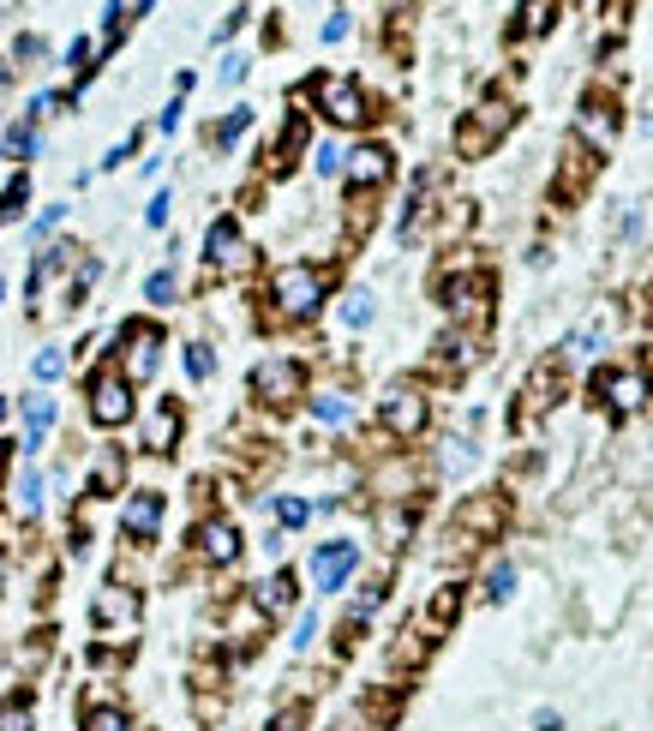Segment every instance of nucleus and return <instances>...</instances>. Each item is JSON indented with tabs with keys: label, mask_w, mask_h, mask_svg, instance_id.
<instances>
[{
	"label": "nucleus",
	"mask_w": 653,
	"mask_h": 731,
	"mask_svg": "<svg viewBox=\"0 0 653 731\" xmlns=\"http://www.w3.org/2000/svg\"><path fill=\"white\" fill-rule=\"evenodd\" d=\"M270 300H276V312L282 318H312L318 306H324V270H312V264H282L276 276H270Z\"/></svg>",
	"instance_id": "f257e3e1"
},
{
	"label": "nucleus",
	"mask_w": 653,
	"mask_h": 731,
	"mask_svg": "<svg viewBox=\"0 0 653 731\" xmlns=\"http://www.w3.org/2000/svg\"><path fill=\"white\" fill-rule=\"evenodd\" d=\"M312 96H318V108H324L330 126H360V120L372 114L366 96H360V84H354V78H336V72L312 78Z\"/></svg>",
	"instance_id": "f03ea898"
},
{
	"label": "nucleus",
	"mask_w": 653,
	"mask_h": 731,
	"mask_svg": "<svg viewBox=\"0 0 653 731\" xmlns=\"http://www.w3.org/2000/svg\"><path fill=\"white\" fill-rule=\"evenodd\" d=\"M90 420L96 426H126L132 420V378L126 372H96L90 378Z\"/></svg>",
	"instance_id": "7ed1b4c3"
},
{
	"label": "nucleus",
	"mask_w": 653,
	"mask_h": 731,
	"mask_svg": "<svg viewBox=\"0 0 653 731\" xmlns=\"http://www.w3.org/2000/svg\"><path fill=\"white\" fill-rule=\"evenodd\" d=\"M510 120H516V108H510V102H486L474 120H462V126H456V150H462V156H486Z\"/></svg>",
	"instance_id": "20e7f679"
},
{
	"label": "nucleus",
	"mask_w": 653,
	"mask_h": 731,
	"mask_svg": "<svg viewBox=\"0 0 653 731\" xmlns=\"http://www.w3.org/2000/svg\"><path fill=\"white\" fill-rule=\"evenodd\" d=\"M354 570H360V546H354V540H324V546L312 552V588H318V594H336Z\"/></svg>",
	"instance_id": "39448f33"
},
{
	"label": "nucleus",
	"mask_w": 653,
	"mask_h": 731,
	"mask_svg": "<svg viewBox=\"0 0 653 731\" xmlns=\"http://www.w3.org/2000/svg\"><path fill=\"white\" fill-rule=\"evenodd\" d=\"M300 384H306V372H300V360H258L252 366V390H258V402H294L300 396Z\"/></svg>",
	"instance_id": "423d86ee"
},
{
	"label": "nucleus",
	"mask_w": 653,
	"mask_h": 731,
	"mask_svg": "<svg viewBox=\"0 0 653 731\" xmlns=\"http://www.w3.org/2000/svg\"><path fill=\"white\" fill-rule=\"evenodd\" d=\"M378 420H384L396 438H414V432H426V396H420V390H408V384H396V390H384Z\"/></svg>",
	"instance_id": "0eeeda50"
},
{
	"label": "nucleus",
	"mask_w": 653,
	"mask_h": 731,
	"mask_svg": "<svg viewBox=\"0 0 653 731\" xmlns=\"http://www.w3.org/2000/svg\"><path fill=\"white\" fill-rule=\"evenodd\" d=\"M120 534L126 540H156L162 534V492H132L120 510Z\"/></svg>",
	"instance_id": "6e6552de"
},
{
	"label": "nucleus",
	"mask_w": 653,
	"mask_h": 731,
	"mask_svg": "<svg viewBox=\"0 0 653 731\" xmlns=\"http://www.w3.org/2000/svg\"><path fill=\"white\" fill-rule=\"evenodd\" d=\"M204 258L222 264V270H240V264H246V240H240V222H234V216H216V222H210Z\"/></svg>",
	"instance_id": "1a4fd4ad"
},
{
	"label": "nucleus",
	"mask_w": 653,
	"mask_h": 731,
	"mask_svg": "<svg viewBox=\"0 0 653 731\" xmlns=\"http://www.w3.org/2000/svg\"><path fill=\"white\" fill-rule=\"evenodd\" d=\"M162 366V330L126 324V378H150Z\"/></svg>",
	"instance_id": "9d476101"
},
{
	"label": "nucleus",
	"mask_w": 653,
	"mask_h": 731,
	"mask_svg": "<svg viewBox=\"0 0 653 731\" xmlns=\"http://www.w3.org/2000/svg\"><path fill=\"white\" fill-rule=\"evenodd\" d=\"M594 396H606V408L624 420V414H636V402L648 396V384H642V372H606V378H594Z\"/></svg>",
	"instance_id": "9b49d317"
},
{
	"label": "nucleus",
	"mask_w": 653,
	"mask_h": 731,
	"mask_svg": "<svg viewBox=\"0 0 653 731\" xmlns=\"http://www.w3.org/2000/svg\"><path fill=\"white\" fill-rule=\"evenodd\" d=\"M342 168H348V180H354V186H384L396 162H390V150H384V144H360V150H348V156H342Z\"/></svg>",
	"instance_id": "f8f14e48"
},
{
	"label": "nucleus",
	"mask_w": 653,
	"mask_h": 731,
	"mask_svg": "<svg viewBox=\"0 0 653 731\" xmlns=\"http://www.w3.org/2000/svg\"><path fill=\"white\" fill-rule=\"evenodd\" d=\"M198 552H204L210 564H234V558H240V528L222 522V516H210V522L198 528Z\"/></svg>",
	"instance_id": "ddd939ff"
},
{
	"label": "nucleus",
	"mask_w": 653,
	"mask_h": 731,
	"mask_svg": "<svg viewBox=\"0 0 653 731\" xmlns=\"http://www.w3.org/2000/svg\"><path fill=\"white\" fill-rule=\"evenodd\" d=\"M174 444H180V408H174V402H156V408H150V420H144V450L168 456Z\"/></svg>",
	"instance_id": "4468645a"
},
{
	"label": "nucleus",
	"mask_w": 653,
	"mask_h": 731,
	"mask_svg": "<svg viewBox=\"0 0 653 731\" xmlns=\"http://www.w3.org/2000/svg\"><path fill=\"white\" fill-rule=\"evenodd\" d=\"M90 618H96V624H132V618H138V594H132V588H102L96 606H90Z\"/></svg>",
	"instance_id": "2eb2a0df"
},
{
	"label": "nucleus",
	"mask_w": 653,
	"mask_h": 731,
	"mask_svg": "<svg viewBox=\"0 0 653 731\" xmlns=\"http://www.w3.org/2000/svg\"><path fill=\"white\" fill-rule=\"evenodd\" d=\"M558 24V0H522V18L510 24V36L522 42V36H540V30H552Z\"/></svg>",
	"instance_id": "dca6fc26"
},
{
	"label": "nucleus",
	"mask_w": 653,
	"mask_h": 731,
	"mask_svg": "<svg viewBox=\"0 0 653 731\" xmlns=\"http://www.w3.org/2000/svg\"><path fill=\"white\" fill-rule=\"evenodd\" d=\"M48 426H54V396H30L24 402V450H36L48 438Z\"/></svg>",
	"instance_id": "f3484780"
},
{
	"label": "nucleus",
	"mask_w": 653,
	"mask_h": 731,
	"mask_svg": "<svg viewBox=\"0 0 653 731\" xmlns=\"http://www.w3.org/2000/svg\"><path fill=\"white\" fill-rule=\"evenodd\" d=\"M252 600H258V612H264V618H270V612H288V606H294V576H288V570H276L270 582H258V594H252Z\"/></svg>",
	"instance_id": "a211bd4d"
},
{
	"label": "nucleus",
	"mask_w": 653,
	"mask_h": 731,
	"mask_svg": "<svg viewBox=\"0 0 653 731\" xmlns=\"http://www.w3.org/2000/svg\"><path fill=\"white\" fill-rule=\"evenodd\" d=\"M372 318H378V300H372V288H354V294L342 300V324H348V330H366Z\"/></svg>",
	"instance_id": "6ab92c4d"
},
{
	"label": "nucleus",
	"mask_w": 653,
	"mask_h": 731,
	"mask_svg": "<svg viewBox=\"0 0 653 731\" xmlns=\"http://www.w3.org/2000/svg\"><path fill=\"white\" fill-rule=\"evenodd\" d=\"M120 474H126V456H120V450H102V462H96V474H90V492L108 498V492L120 486Z\"/></svg>",
	"instance_id": "aec40b11"
},
{
	"label": "nucleus",
	"mask_w": 653,
	"mask_h": 731,
	"mask_svg": "<svg viewBox=\"0 0 653 731\" xmlns=\"http://www.w3.org/2000/svg\"><path fill=\"white\" fill-rule=\"evenodd\" d=\"M612 126H618L612 102H606V96H588V102H582V132H600V138H612Z\"/></svg>",
	"instance_id": "412c9836"
},
{
	"label": "nucleus",
	"mask_w": 653,
	"mask_h": 731,
	"mask_svg": "<svg viewBox=\"0 0 653 731\" xmlns=\"http://www.w3.org/2000/svg\"><path fill=\"white\" fill-rule=\"evenodd\" d=\"M312 420H324V426H348V420H354V402L336 396V390H330V396H312Z\"/></svg>",
	"instance_id": "4be33fe9"
},
{
	"label": "nucleus",
	"mask_w": 653,
	"mask_h": 731,
	"mask_svg": "<svg viewBox=\"0 0 653 731\" xmlns=\"http://www.w3.org/2000/svg\"><path fill=\"white\" fill-rule=\"evenodd\" d=\"M0 731H36V708H30V696L0 702Z\"/></svg>",
	"instance_id": "5701e85b"
},
{
	"label": "nucleus",
	"mask_w": 653,
	"mask_h": 731,
	"mask_svg": "<svg viewBox=\"0 0 653 731\" xmlns=\"http://www.w3.org/2000/svg\"><path fill=\"white\" fill-rule=\"evenodd\" d=\"M564 348H570L576 360H588V354H600V348H606V324H600V318H594V324H582V330H576V336H570Z\"/></svg>",
	"instance_id": "b1692460"
},
{
	"label": "nucleus",
	"mask_w": 653,
	"mask_h": 731,
	"mask_svg": "<svg viewBox=\"0 0 653 731\" xmlns=\"http://www.w3.org/2000/svg\"><path fill=\"white\" fill-rule=\"evenodd\" d=\"M12 498H18V510H24V516H36V510H42V474H36V468H24Z\"/></svg>",
	"instance_id": "393cba45"
},
{
	"label": "nucleus",
	"mask_w": 653,
	"mask_h": 731,
	"mask_svg": "<svg viewBox=\"0 0 653 731\" xmlns=\"http://www.w3.org/2000/svg\"><path fill=\"white\" fill-rule=\"evenodd\" d=\"M174 294H180V282H174V270H156V276L144 282V300H150V306H174Z\"/></svg>",
	"instance_id": "a878e982"
},
{
	"label": "nucleus",
	"mask_w": 653,
	"mask_h": 731,
	"mask_svg": "<svg viewBox=\"0 0 653 731\" xmlns=\"http://www.w3.org/2000/svg\"><path fill=\"white\" fill-rule=\"evenodd\" d=\"M510 594H516V570H510V564H498V570L486 576V600H492V606H504Z\"/></svg>",
	"instance_id": "bb28decb"
},
{
	"label": "nucleus",
	"mask_w": 653,
	"mask_h": 731,
	"mask_svg": "<svg viewBox=\"0 0 653 731\" xmlns=\"http://www.w3.org/2000/svg\"><path fill=\"white\" fill-rule=\"evenodd\" d=\"M246 126H252V108H234V114H228V120H222V126H216V132H210V138H216V144H222V150H228V144H234V138H240V132H246Z\"/></svg>",
	"instance_id": "cd10ccee"
},
{
	"label": "nucleus",
	"mask_w": 653,
	"mask_h": 731,
	"mask_svg": "<svg viewBox=\"0 0 653 731\" xmlns=\"http://www.w3.org/2000/svg\"><path fill=\"white\" fill-rule=\"evenodd\" d=\"M186 372H192V378H198V384H204V378H210V372H216V354H210V348H204V342H186Z\"/></svg>",
	"instance_id": "c85d7f7f"
},
{
	"label": "nucleus",
	"mask_w": 653,
	"mask_h": 731,
	"mask_svg": "<svg viewBox=\"0 0 653 731\" xmlns=\"http://www.w3.org/2000/svg\"><path fill=\"white\" fill-rule=\"evenodd\" d=\"M24 198H30V180H24V174H18V180H12V186H6V192H0V222H12V216H18V210H24Z\"/></svg>",
	"instance_id": "c756f323"
},
{
	"label": "nucleus",
	"mask_w": 653,
	"mask_h": 731,
	"mask_svg": "<svg viewBox=\"0 0 653 731\" xmlns=\"http://www.w3.org/2000/svg\"><path fill=\"white\" fill-rule=\"evenodd\" d=\"M498 510H504L498 498H486V504H468V510H462V528H492V522H498Z\"/></svg>",
	"instance_id": "7c9ffc66"
},
{
	"label": "nucleus",
	"mask_w": 653,
	"mask_h": 731,
	"mask_svg": "<svg viewBox=\"0 0 653 731\" xmlns=\"http://www.w3.org/2000/svg\"><path fill=\"white\" fill-rule=\"evenodd\" d=\"M84 731H126V714H120V708H90Z\"/></svg>",
	"instance_id": "2f4dec72"
},
{
	"label": "nucleus",
	"mask_w": 653,
	"mask_h": 731,
	"mask_svg": "<svg viewBox=\"0 0 653 731\" xmlns=\"http://www.w3.org/2000/svg\"><path fill=\"white\" fill-rule=\"evenodd\" d=\"M60 372H66V354H60V348H42V354H36V378L48 384V378H60Z\"/></svg>",
	"instance_id": "473e14b6"
},
{
	"label": "nucleus",
	"mask_w": 653,
	"mask_h": 731,
	"mask_svg": "<svg viewBox=\"0 0 653 731\" xmlns=\"http://www.w3.org/2000/svg\"><path fill=\"white\" fill-rule=\"evenodd\" d=\"M312 156H318V174H342V156H348V150H342V144H318Z\"/></svg>",
	"instance_id": "72a5a7b5"
},
{
	"label": "nucleus",
	"mask_w": 653,
	"mask_h": 731,
	"mask_svg": "<svg viewBox=\"0 0 653 731\" xmlns=\"http://www.w3.org/2000/svg\"><path fill=\"white\" fill-rule=\"evenodd\" d=\"M276 516H282L288 528H300V522L312 516V504H306V498H282V504H276Z\"/></svg>",
	"instance_id": "f704fd0d"
},
{
	"label": "nucleus",
	"mask_w": 653,
	"mask_h": 731,
	"mask_svg": "<svg viewBox=\"0 0 653 731\" xmlns=\"http://www.w3.org/2000/svg\"><path fill=\"white\" fill-rule=\"evenodd\" d=\"M270 731H306V708L294 702V708H282L276 720H270Z\"/></svg>",
	"instance_id": "c9c22d12"
},
{
	"label": "nucleus",
	"mask_w": 653,
	"mask_h": 731,
	"mask_svg": "<svg viewBox=\"0 0 653 731\" xmlns=\"http://www.w3.org/2000/svg\"><path fill=\"white\" fill-rule=\"evenodd\" d=\"M312 636H318V612H300V624H294V648H312Z\"/></svg>",
	"instance_id": "e433bc0d"
},
{
	"label": "nucleus",
	"mask_w": 653,
	"mask_h": 731,
	"mask_svg": "<svg viewBox=\"0 0 653 731\" xmlns=\"http://www.w3.org/2000/svg\"><path fill=\"white\" fill-rule=\"evenodd\" d=\"M168 204H174V198H168V192H156V198H150V210H144V222H150V228H162V222H168Z\"/></svg>",
	"instance_id": "4c0bfd02"
},
{
	"label": "nucleus",
	"mask_w": 653,
	"mask_h": 731,
	"mask_svg": "<svg viewBox=\"0 0 653 731\" xmlns=\"http://www.w3.org/2000/svg\"><path fill=\"white\" fill-rule=\"evenodd\" d=\"M240 78H246V54H228L222 60V84H240Z\"/></svg>",
	"instance_id": "58836bf2"
},
{
	"label": "nucleus",
	"mask_w": 653,
	"mask_h": 731,
	"mask_svg": "<svg viewBox=\"0 0 653 731\" xmlns=\"http://www.w3.org/2000/svg\"><path fill=\"white\" fill-rule=\"evenodd\" d=\"M60 216H66V204H48V210H42V216H36V228H30V234H36V240H42V234H48V228H54V222H60Z\"/></svg>",
	"instance_id": "ea45409f"
},
{
	"label": "nucleus",
	"mask_w": 653,
	"mask_h": 731,
	"mask_svg": "<svg viewBox=\"0 0 653 731\" xmlns=\"http://www.w3.org/2000/svg\"><path fill=\"white\" fill-rule=\"evenodd\" d=\"M444 462H450V468H468V462H474V444H468V438H456V444H450V456H444Z\"/></svg>",
	"instance_id": "a19ab883"
},
{
	"label": "nucleus",
	"mask_w": 653,
	"mask_h": 731,
	"mask_svg": "<svg viewBox=\"0 0 653 731\" xmlns=\"http://www.w3.org/2000/svg\"><path fill=\"white\" fill-rule=\"evenodd\" d=\"M342 36H348V12H336V18L324 24V42H342Z\"/></svg>",
	"instance_id": "79ce46f5"
},
{
	"label": "nucleus",
	"mask_w": 653,
	"mask_h": 731,
	"mask_svg": "<svg viewBox=\"0 0 653 731\" xmlns=\"http://www.w3.org/2000/svg\"><path fill=\"white\" fill-rule=\"evenodd\" d=\"M0 420H6V396H0Z\"/></svg>",
	"instance_id": "37998d69"
},
{
	"label": "nucleus",
	"mask_w": 653,
	"mask_h": 731,
	"mask_svg": "<svg viewBox=\"0 0 653 731\" xmlns=\"http://www.w3.org/2000/svg\"><path fill=\"white\" fill-rule=\"evenodd\" d=\"M0 84H6V66H0Z\"/></svg>",
	"instance_id": "c03bdc74"
},
{
	"label": "nucleus",
	"mask_w": 653,
	"mask_h": 731,
	"mask_svg": "<svg viewBox=\"0 0 653 731\" xmlns=\"http://www.w3.org/2000/svg\"><path fill=\"white\" fill-rule=\"evenodd\" d=\"M0 300H6V288H0Z\"/></svg>",
	"instance_id": "a18cd8bd"
}]
</instances>
